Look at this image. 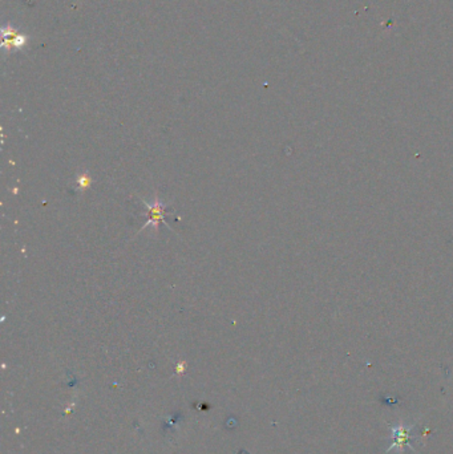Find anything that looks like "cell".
I'll use <instances>...</instances> for the list:
<instances>
[{
	"label": "cell",
	"mask_w": 453,
	"mask_h": 454,
	"mask_svg": "<svg viewBox=\"0 0 453 454\" xmlns=\"http://www.w3.org/2000/svg\"><path fill=\"white\" fill-rule=\"evenodd\" d=\"M415 426H416V424H403V422L391 425L390 426L391 444L387 448L385 453L395 451L396 453L401 454L404 452V449H407V448L414 451L412 438L415 436V433H414Z\"/></svg>",
	"instance_id": "6da1fadb"
},
{
	"label": "cell",
	"mask_w": 453,
	"mask_h": 454,
	"mask_svg": "<svg viewBox=\"0 0 453 454\" xmlns=\"http://www.w3.org/2000/svg\"><path fill=\"white\" fill-rule=\"evenodd\" d=\"M143 202H144V205H145V207L148 209V222H146L145 225H144V227H143L139 233L144 231L145 229H149V226H152L153 233H157L159 226H160L161 223H165V226H166L168 229H170L169 225L165 222V216H166L165 210H166V206H168V205L163 203V200H160L159 196L154 197V200H153L152 203H149V202L145 200H143Z\"/></svg>",
	"instance_id": "7a4b0ae2"
},
{
	"label": "cell",
	"mask_w": 453,
	"mask_h": 454,
	"mask_svg": "<svg viewBox=\"0 0 453 454\" xmlns=\"http://www.w3.org/2000/svg\"><path fill=\"white\" fill-rule=\"evenodd\" d=\"M91 183L92 178L90 177L88 173H84V174H81V176L77 178V187H79L80 190H85V189H88V187L91 186Z\"/></svg>",
	"instance_id": "3957f363"
}]
</instances>
